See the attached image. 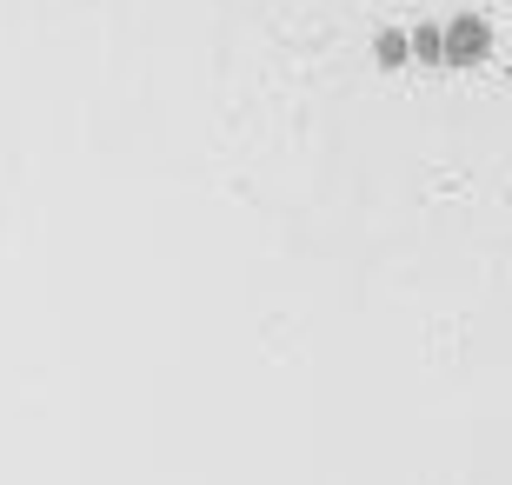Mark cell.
Returning a JSON list of instances; mask_svg holds the SVG:
<instances>
[{
    "instance_id": "obj_1",
    "label": "cell",
    "mask_w": 512,
    "mask_h": 485,
    "mask_svg": "<svg viewBox=\"0 0 512 485\" xmlns=\"http://www.w3.org/2000/svg\"><path fill=\"white\" fill-rule=\"evenodd\" d=\"M493 54V27L479 14H453L446 20V67H473V60Z\"/></svg>"
},
{
    "instance_id": "obj_2",
    "label": "cell",
    "mask_w": 512,
    "mask_h": 485,
    "mask_svg": "<svg viewBox=\"0 0 512 485\" xmlns=\"http://www.w3.org/2000/svg\"><path fill=\"white\" fill-rule=\"evenodd\" d=\"M373 60H380V67H406V60H413V34H393V27H386V34L373 40Z\"/></svg>"
},
{
    "instance_id": "obj_3",
    "label": "cell",
    "mask_w": 512,
    "mask_h": 485,
    "mask_svg": "<svg viewBox=\"0 0 512 485\" xmlns=\"http://www.w3.org/2000/svg\"><path fill=\"white\" fill-rule=\"evenodd\" d=\"M413 54L419 60H446V27H413Z\"/></svg>"
}]
</instances>
